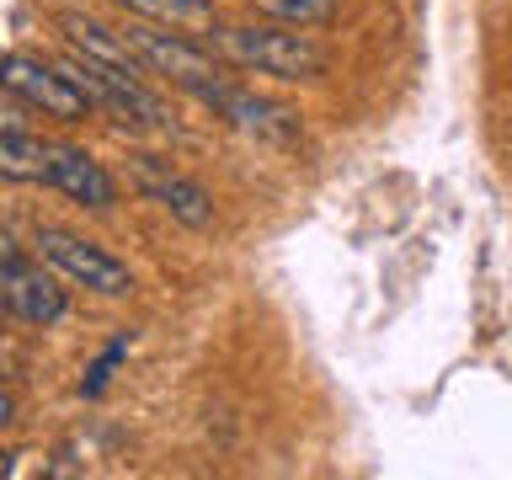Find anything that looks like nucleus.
Instances as JSON below:
<instances>
[{
    "mask_svg": "<svg viewBox=\"0 0 512 480\" xmlns=\"http://www.w3.org/2000/svg\"><path fill=\"white\" fill-rule=\"evenodd\" d=\"M224 59L235 70H256V75H278V80H320L331 70L326 43L310 38V27H288V22H235V27H214V38Z\"/></svg>",
    "mask_w": 512,
    "mask_h": 480,
    "instance_id": "f257e3e1",
    "label": "nucleus"
},
{
    "mask_svg": "<svg viewBox=\"0 0 512 480\" xmlns=\"http://www.w3.org/2000/svg\"><path fill=\"white\" fill-rule=\"evenodd\" d=\"M123 38L134 43V54L144 59V70H150V75H166L171 86H182V91H192V96H203L208 86L230 80V59H224L214 43H192L187 32H176V27H166V22L139 16V22L123 27Z\"/></svg>",
    "mask_w": 512,
    "mask_h": 480,
    "instance_id": "f03ea898",
    "label": "nucleus"
},
{
    "mask_svg": "<svg viewBox=\"0 0 512 480\" xmlns=\"http://www.w3.org/2000/svg\"><path fill=\"white\" fill-rule=\"evenodd\" d=\"M32 251H38L48 267H59L70 283L91 288V294H102V299L134 294V272H128L123 256H112L107 246H96V240L64 230V224H38V230H32Z\"/></svg>",
    "mask_w": 512,
    "mask_h": 480,
    "instance_id": "7ed1b4c3",
    "label": "nucleus"
},
{
    "mask_svg": "<svg viewBox=\"0 0 512 480\" xmlns=\"http://www.w3.org/2000/svg\"><path fill=\"white\" fill-rule=\"evenodd\" d=\"M6 96H22L32 112H43V118L54 123H86L91 118V96L70 80V70L43 54H32V48H16L6 59Z\"/></svg>",
    "mask_w": 512,
    "mask_h": 480,
    "instance_id": "20e7f679",
    "label": "nucleus"
},
{
    "mask_svg": "<svg viewBox=\"0 0 512 480\" xmlns=\"http://www.w3.org/2000/svg\"><path fill=\"white\" fill-rule=\"evenodd\" d=\"M0 299H6V315L22 320V326H54V320H64V310H70V294L59 288V278L38 262H27V251L16 246V240L6 235L0 240Z\"/></svg>",
    "mask_w": 512,
    "mask_h": 480,
    "instance_id": "39448f33",
    "label": "nucleus"
},
{
    "mask_svg": "<svg viewBox=\"0 0 512 480\" xmlns=\"http://www.w3.org/2000/svg\"><path fill=\"white\" fill-rule=\"evenodd\" d=\"M198 102L214 107V118H224V123L235 128V134L262 139V144H294V139L304 134V123H299L294 107L272 102V96H256L251 86H240L235 75L219 80V86H208Z\"/></svg>",
    "mask_w": 512,
    "mask_h": 480,
    "instance_id": "423d86ee",
    "label": "nucleus"
},
{
    "mask_svg": "<svg viewBox=\"0 0 512 480\" xmlns=\"http://www.w3.org/2000/svg\"><path fill=\"white\" fill-rule=\"evenodd\" d=\"M128 176H134L139 198L155 203V208H166L176 224H187V230H214V219H219L214 192H208L203 182H192V176H182L171 160L134 155V160H128Z\"/></svg>",
    "mask_w": 512,
    "mask_h": 480,
    "instance_id": "0eeeda50",
    "label": "nucleus"
},
{
    "mask_svg": "<svg viewBox=\"0 0 512 480\" xmlns=\"http://www.w3.org/2000/svg\"><path fill=\"white\" fill-rule=\"evenodd\" d=\"M48 187H59L64 198H75L80 208L107 214L118 203V182L107 176V166L96 155H86L80 144H54L48 150Z\"/></svg>",
    "mask_w": 512,
    "mask_h": 480,
    "instance_id": "6e6552de",
    "label": "nucleus"
},
{
    "mask_svg": "<svg viewBox=\"0 0 512 480\" xmlns=\"http://www.w3.org/2000/svg\"><path fill=\"white\" fill-rule=\"evenodd\" d=\"M54 22H59L64 43H70L75 54H86L96 64H112V70H128V75H150L144 59L134 54V43L123 38V27H107V22H96V16H86V11H59Z\"/></svg>",
    "mask_w": 512,
    "mask_h": 480,
    "instance_id": "1a4fd4ad",
    "label": "nucleus"
},
{
    "mask_svg": "<svg viewBox=\"0 0 512 480\" xmlns=\"http://www.w3.org/2000/svg\"><path fill=\"white\" fill-rule=\"evenodd\" d=\"M112 6H123L128 16L166 22V27H176V32H214V27H219L214 0H112Z\"/></svg>",
    "mask_w": 512,
    "mask_h": 480,
    "instance_id": "9d476101",
    "label": "nucleus"
},
{
    "mask_svg": "<svg viewBox=\"0 0 512 480\" xmlns=\"http://www.w3.org/2000/svg\"><path fill=\"white\" fill-rule=\"evenodd\" d=\"M48 150L54 144L27 134V128H6L0 134V176L6 182H48Z\"/></svg>",
    "mask_w": 512,
    "mask_h": 480,
    "instance_id": "9b49d317",
    "label": "nucleus"
},
{
    "mask_svg": "<svg viewBox=\"0 0 512 480\" xmlns=\"http://www.w3.org/2000/svg\"><path fill=\"white\" fill-rule=\"evenodd\" d=\"M256 11L288 27H331L342 0H256Z\"/></svg>",
    "mask_w": 512,
    "mask_h": 480,
    "instance_id": "f8f14e48",
    "label": "nucleus"
},
{
    "mask_svg": "<svg viewBox=\"0 0 512 480\" xmlns=\"http://www.w3.org/2000/svg\"><path fill=\"white\" fill-rule=\"evenodd\" d=\"M123 358H128V336H118V342H112L102 358L91 363V374L80 379V395H102V390H107V379H112V368H118Z\"/></svg>",
    "mask_w": 512,
    "mask_h": 480,
    "instance_id": "ddd939ff",
    "label": "nucleus"
},
{
    "mask_svg": "<svg viewBox=\"0 0 512 480\" xmlns=\"http://www.w3.org/2000/svg\"><path fill=\"white\" fill-rule=\"evenodd\" d=\"M16 422V395L6 390V395H0V427H11Z\"/></svg>",
    "mask_w": 512,
    "mask_h": 480,
    "instance_id": "4468645a",
    "label": "nucleus"
}]
</instances>
